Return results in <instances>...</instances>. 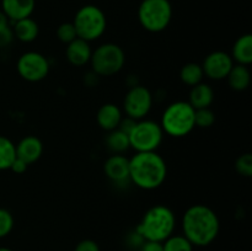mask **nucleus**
I'll use <instances>...</instances> for the list:
<instances>
[{"mask_svg":"<svg viewBox=\"0 0 252 251\" xmlns=\"http://www.w3.org/2000/svg\"><path fill=\"white\" fill-rule=\"evenodd\" d=\"M49 68L51 65L47 57L38 52H26L21 54L16 64L19 75L30 83H38L46 79Z\"/></svg>","mask_w":252,"mask_h":251,"instance_id":"9","label":"nucleus"},{"mask_svg":"<svg viewBox=\"0 0 252 251\" xmlns=\"http://www.w3.org/2000/svg\"><path fill=\"white\" fill-rule=\"evenodd\" d=\"M57 37H58L59 41L65 44L70 43L74 39L78 38L73 22H63L62 25H59L58 30H57Z\"/></svg>","mask_w":252,"mask_h":251,"instance_id":"26","label":"nucleus"},{"mask_svg":"<svg viewBox=\"0 0 252 251\" xmlns=\"http://www.w3.org/2000/svg\"><path fill=\"white\" fill-rule=\"evenodd\" d=\"M27 166H29V165H27L26 162L22 161V160L19 159V157H16V159L14 160V162H12L10 170L14 171L15 174H24V172L27 170Z\"/></svg>","mask_w":252,"mask_h":251,"instance_id":"32","label":"nucleus"},{"mask_svg":"<svg viewBox=\"0 0 252 251\" xmlns=\"http://www.w3.org/2000/svg\"><path fill=\"white\" fill-rule=\"evenodd\" d=\"M12 31H14V36L19 41L25 42V43H30V42H33L38 37L39 27L38 24L33 19L26 17V19L15 21Z\"/></svg>","mask_w":252,"mask_h":251,"instance_id":"19","label":"nucleus"},{"mask_svg":"<svg viewBox=\"0 0 252 251\" xmlns=\"http://www.w3.org/2000/svg\"><path fill=\"white\" fill-rule=\"evenodd\" d=\"M167 165L157 152L135 153L129 159V180L137 187L147 191L158 188L165 182Z\"/></svg>","mask_w":252,"mask_h":251,"instance_id":"2","label":"nucleus"},{"mask_svg":"<svg viewBox=\"0 0 252 251\" xmlns=\"http://www.w3.org/2000/svg\"><path fill=\"white\" fill-rule=\"evenodd\" d=\"M14 228V217L7 209L0 208V239L11 233Z\"/></svg>","mask_w":252,"mask_h":251,"instance_id":"28","label":"nucleus"},{"mask_svg":"<svg viewBox=\"0 0 252 251\" xmlns=\"http://www.w3.org/2000/svg\"><path fill=\"white\" fill-rule=\"evenodd\" d=\"M74 251H100L97 243L91 239H84L75 246Z\"/></svg>","mask_w":252,"mask_h":251,"instance_id":"30","label":"nucleus"},{"mask_svg":"<svg viewBox=\"0 0 252 251\" xmlns=\"http://www.w3.org/2000/svg\"><path fill=\"white\" fill-rule=\"evenodd\" d=\"M9 21L10 20L7 19L6 15H5L2 11H0V29L5 26H9Z\"/></svg>","mask_w":252,"mask_h":251,"instance_id":"33","label":"nucleus"},{"mask_svg":"<svg viewBox=\"0 0 252 251\" xmlns=\"http://www.w3.org/2000/svg\"><path fill=\"white\" fill-rule=\"evenodd\" d=\"M175 225L174 212L164 204H158L145 212L135 231L144 240L162 243L172 235Z\"/></svg>","mask_w":252,"mask_h":251,"instance_id":"3","label":"nucleus"},{"mask_svg":"<svg viewBox=\"0 0 252 251\" xmlns=\"http://www.w3.org/2000/svg\"><path fill=\"white\" fill-rule=\"evenodd\" d=\"M91 47L89 42L81 38H75L73 42L68 43L65 48V57L69 63L74 66H83L90 62Z\"/></svg>","mask_w":252,"mask_h":251,"instance_id":"15","label":"nucleus"},{"mask_svg":"<svg viewBox=\"0 0 252 251\" xmlns=\"http://www.w3.org/2000/svg\"><path fill=\"white\" fill-rule=\"evenodd\" d=\"M234 66V61L230 54L223 51H216L209 53L204 58L202 69L203 74L212 80H223L226 79Z\"/></svg>","mask_w":252,"mask_h":251,"instance_id":"11","label":"nucleus"},{"mask_svg":"<svg viewBox=\"0 0 252 251\" xmlns=\"http://www.w3.org/2000/svg\"><path fill=\"white\" fill-rule=\"evenodd\" d=\"M184 236L193 246H208L220 230V221L216 212L204 204H193L182 218Z\"/></svg>","mask_w":252,"mask_h":251,"instance_id":"1","label":"nucleus"},{"mask_svg":"<svg viewBox=\"0 0 252 251\" xmlns=\"http://www.w3.org/2000/svg\"><path fill=\"white\" fill-rule=\"evenodd\" d=\"M231 58L241 65H250L252 63V36L243 34L234 43L231 49Z\"/></svg>","mask_w":252,"mask_h":251,"instance_id":"18","label":"nucleus"},{"mask_svg":"<svg viewBox=\"0 0 252 251\" xmlns=\"http://www.w3.org/2000/svg\"><path fill=\"white\" fill-rule=\"evenodd\" d=\"M106 144L113 154H122L123 152L130 148L129 137H128L127 133L121 130L120 128L111 130L108 133L107 138H106Z\"/></svg>","mask_w":252,"mask_h":251,"instance_id":"21","label":"nucleus"},{"mask_svg":"<svg viewBox=\"0 0 252 251\" xmlns=\"http://www.w3.org/2000/svg\"><path fill=\"white\" fill-rule=\"evenodd\" d=\"M126 56L123 49L116 43H103L93 52L91 68L97 76H111L122 70Z\"/></svg>","mask_w":252,"mask_h":251,"instance_id":"7","label":"nucleus"},{"mask_svg":"<svg viewBox=\"0 0 252 251\" xmlns=\"http://www.w3.org/2000/svg\"><path fill=\"white\" fill-rule=\"evenodd\" d=\"M14 31L9 26H5L0 29V48H4V47H7L12 41H14Z\"/></svg>","mask_w":252,"mask_h":251,"instance_id":"29","label":"nucleus"},{"mask_svg":"<svg viewBox=\"0 0 252 251\" xmlns=\"http://www.w3.org/2000/svg\"><path fill=\"white\" fill-rule=\"evenodd\" d=\"M203 69L198 63H187L180 70V79L189 86H194L203 80Z\"/></svg>","mask_w":252,"mask_h":251,"instance_id":"23","label":"nucleus"},{"mask_svg":"<svg viewBox=\"0 0 252 251\" xmlns=\"http://www.w3.org/2000/svg\"><path fill=\"white\" fill-rule=\"evenodd\" d=\"M0 251H12L11 249H7V248H0Z\"/></svg>","mask_w":252,"mask_h":251,"instance_id":"34","label":"nucleus"},{"mask_svg":"<svg viewBox=\"0 0 252 251\" xmlns=\"http://www.w3.org/2000/svg\"><path fill=\"white\" fill-rule=\"evenodd\" d=\"M172 19L169 0H143L138 9V20L147 31L158 33L166 29Z\"/></svg>","mask_w":252,"mask_h":251,"instance_id":"6","label":"nucleus"},{"mask_svg":"<svg viewBox=\"0 0 252 251\" xmlns=\"http://www.w3.org/2000/svg\"><path fill=\"white\" fill-rule=\"evenodd\" d=\"M235 169L236 171H238V174H240L241 176H245V177L252 176V155L250 153L241 154L240 157L236 159Z\"/></svg>","mask_w":252,"mask_h":251,"instance_id":"27","label":"nucleus"},{"mask_svg":"<svg viewBox=\"0 0 252 251\" xmlns=\"http://www.w3.org/2000/svg\"><path fill=\"white\" fill-rule=\"evenodd\" d=\"M105 175L116 184L129 180V159L122 154H113L103 164Z\"/></svg>","mask_w":252,"mask_h":251,"instance_id":"12","label":"nucleus"},{"mask_svg":"<svg viewBox=\"0 0 252 251\" xmlns=\"http://www.w3.org/2000/svg\"><path fill=\"white\" fill-rule=\"evenodd\" d=\"M122 111L115 103H105L101 106L96 115V121L100 126L101 129L106 132H111L113 129H117L122 121Z\"/></svg>","mask_w":252,"mask_h":251,"instance_id":"16","label":"nucleus"},{"mask_svg":"<svg viewBox=\"0 0 252 251\" xmlns=\"http://www.w3.org/2000/svg\"><path fill=\"white\" fill-rule=\"evenodd\" d=\"M140 251H164V248H162V243H159V241L145 240L140 246Z\"/></svg>","mask_w":252,"mask_h":251,"instance_id":"31","label":"nucleus"},{"mask_svg":"<svg viewBox=\"0 0 252 251\" xmlns=\"http://www.w3.org/2000/svg\"><path fill=\"white\" fill-rule=\"evenodd\" d=\"M229 86L235 91H244L250 86L251 74L246 65L236 64L231 68L230 73L226 76Z\"/></svg>","mask_w":252,"mask_h":251,"instance_id":"20","label":"nucleus"},{"mask_svg":"<svg viewBox=\"0 0 252 251\" xmlns=\"http://www.w3.org/2000/svg\"><path fill=\"white\" fill-rule=\"evenodd\" d=\"M216 122V115L211 108H201L194 112V125L199 128H209Z\"/></svg>","mask_w":252,"mask_h":251,"instance_id":"25","label":"nucleus"},{"mask_svg":"<svg viewBox=\"0 0 252 251\" xmlns=\"http://www.w3.org/2000/svg\"><path fill=\"white\" fill-rule=\"evenodd\" d=\"M130 148L137 153L155 152L160 147L164 138L161 126L150 120L135 121L128 133Z\"/></svg>","mask_w":252,"mask_h":251,"instance_id":"8","label":"nucleus"},{"mask_svg":"<svg viewBox=\"0 0 252 251\" xmlns=\"http://www.w3.org/2000/svg\"><path fill=\"white\" fill-rule=\"evenodd\" d=\"M16 159V147L9 138L0 135V171L10 170Z\"/></svg>","mask_w":252,"mask_h":251,"instance_id":"22","label":"nucleus"},{"mask_svg":"<svg viewBox=\"0 0 252 251\" xmlns=\"http://www.w3.org/2000/svg\"><path fill=\"white\" fill-rule=\"evenodd\" d=\"M194 110L189 101H176L165 108L161 117L162 132L174 138L186 137L193 130Z\"/></svg>","mask_w":252,"mask_h":251,"instance_id":"4","label":"nucleus"},{"mask_svg":"<svg viewBox=\"0 0 252 251\" xmlns=\"http://www.w3.org/2000/svg\"><path fill=\"white\" fill-rule=\"evenodd\" d=\"M16 147V157L21 159L27 165L38 161L43 154V144L41 139L34 135H27L22 138Z\"/></svg>","mask_w":252,"mask_h":251,"instance_id":"13","label":"nucleus"},{"mask_svg":"<svg viewBox=\"0 0 252 251\" xmlns=\"http://www.w3.org/2000/svg\"><path fill=\"white\" fill-rule=\"evenodd\" d=\"M164 251H193V245L184 235H171L162 241Z\"/></svg>","mask_w":252,"mask_h":251,"instance_id":"24","label":"nucleus"},{"mask_svg":"<svg viewBox=\"0 0 252 251\" xmlns=\"http://www.w3.org/2000/svg\"><path fill=\"white\" fill-rule=\"evenodd\" d=\"M126 115L134 121L144 120L145 116L150 112L153 106V95L150 90L145 86L135 85L126 94L125 101Z\"/></svg>","mask_w":252,"mask_h":251,"instance_id":"10","label":"nucleus"},{"mask_svg":"<svg viewBox=\"0 0 252 251\" xmlns=\"http://www.w3.org/2000/svg\"><path fill=\"white\" fill-rule=\"evenodd\" d=\"M214 101V91L211 85L206 83H199L192 86L189 91V103L194 110L209 108Z\"/></svg>","mask_w":252,"mask_h":251,"instance_id":"17","label":"nucleus"},{"mask_svg":"<svg viewBox=\"0 0 252 251\" xmlns=\"http://www.w3.org/2000/svg\"><path fill=\"white\" fill-rule=\"evenodd\" d=\"M78 38L86 42L100 38L106 31L107 20L102 10L96 5H84L76 11L73 21Z\"/></svg>","mask_w":252,"mask_h":251,"instance_id":"5","label":"nucleus"},{"mask_svg":"<svg viewBox=\"0 0 252 251\" xmlns=\"http://www.w3.org/2000/svg\"><path fill=\"white\" fill-rule=\"evenodd\" d=\"M36 6V0H1V11L10 21L31 17Z\"/></svg>","mask_w":252,"mask_h":251,"instance_id":"14","label":"nucleus"}]
</instances>
